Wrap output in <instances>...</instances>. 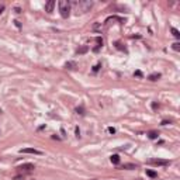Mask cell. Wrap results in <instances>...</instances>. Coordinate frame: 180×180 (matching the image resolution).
Masks as SVG:
<instances>
[{"instance_id": "cell-1", "label": "cell", "mask_w": 180, "mask_h": 180, "mask_svg": "<svg viewBox=\"0 0 180 180\" xmlns=\"http://www.w3.org/2000/svg\"><path fill=\"white\" fill-rule=\"evenodd\" d=\"M73 7H75V10L77 11V13H83V11H89L90 9H92V2H73Z\"/></svg>"}, {"instance_id": "cell-2", "label": "cell", "mask_w": 180, "mask_h": 180, "mask_svg": "<svg viewBox=\"0 0 180 180\" xmlns=\"http://www.w3.org/2000/svg\"><path fill=\"white\" fill-rule=\"evenodd\" d=\"M59 11H61V16L64 18H68L70 14V3L66 2V0H62L59 2Z\"/></svg>"}, {"instance_id": "cell-3", "label": "cell", "mask_w": 180, "mask_h": 180, "mask_svg": "<svg viewBox=\"0 0 180 180\" xmlns=\"http://www.w3.org/2000/svg\"><path fill=\"white\" fill-rule=\"evenodd\" d=\"M34 169H35V166L33 163H24L18 167V172H21V173H30Z\"/></svg>"}, {"instance_id": "cell-4", "label": "cell", "mask_w": 180, "mask_h": 180, "mask_svg": "<svg viewBox=\"0 0 180 180\" xmlns=\"http://www.w3.org/2000/svg\"><path fill=\"white\" fill-rule=\"evenodd\" d=\"M20 154H33V155H41L42 152L38 149H35V148H24V149L20 151Z\"/></svg>"}, {"instance_id": "cell-5", "label": "cell", "mask_w": 180, "mask_h": 180, "mask_svg": "<svg viewBox=\"0 0 180 180\" xmlns=\"http://www.w3.org/2000/svg\"><path fill=\"white\" fill-rule=\"evenodd\" d=\"M151 165H155V166H166V165H169V162L167 160H160V159H154V160H149Z\"/></svg>"}, {"instance_id": "cell-6", "label": "cell", "mask_w": 180, "mask_h": 180, "mask_svg": "<svg viewBox=\"0 0 180 180\" xmlns=\"http://www.w3.org/2000/svg\"><path fill=\"white\" fill-rule=\"evenodd\" d=\"M53 7H55V2H53V0H49V2L45 4V10H47L48 13H51V11L53 10Z\"/></svg>"}, {"instance_id": "cell-7", "label": "cell", "mask_w": 180, "mask_h": 180, "mask_svg": "<svg viewBox=\"0 0 180 180\" xmlns=\"http://www.w3.org/2000/svg\"><path fill=\"white\" fill-rule=\"evenodd\" d=\"M111 159V162H113L114 165H117V163H120V156H118V155H113V156L110 158Z\"/></svg>"}, {"instance_id": "cell-8", "label": "cell", "mask_w": 180, "mask_h": 180, "mask_svg": "<svg viewBox=\"0 0 180 180\" xmlns=\"http://www.w3.org/2000/svg\"><path fill=\"white\" fill-rule=\"evenodd\" d=\"M158 135H159V134H158L156 131H151V132L148 134V137H149L151 139H155V138H158Z\"/></svg>"}, {"instance_id": "cell-9", "label": "cell", "mask_w": 180, "mask_h": 180, "mask_svg": "<svg viewBox=\"0 0 180 180\" xmlns=\"http://www.w3.org/2000/svg\"><path fill=\"white\" fill-rule=\"evenodd\" d=\"M159 77H160L159 73H154V75H151V76H149V79H151V80H158Z\"/></svg>"}, {"instance_id": "cell-10", "label": "cell", "mask_w": 180, "mask_h": 180, "mask_svg": "<svg viewBox=\"0 0 180 180\" xmlns=\"http://www.w3.org/2000/svg\"><path fill=\"white\" fill-rule=\"evenodd\" d=\"M75 66H76V64H75V62H68V64H66L68 69H75Z\"/></svg>"}, {"instance_id": "cell-11", "label": "cell", "mask_w": 180, "mask_h": 180, "mask_svg": "<svg viewBox=\"0 0 180 180\" xmlns=\"http://www.w3.org/2000/svg\"><path fill=\"white\" fill-rule=\"evenodd\" d=\"M135 167H137L135 165H124L123 169H135Z\"/></svg>"}, {"instance_id": "cell-12", "label": "cell", "mask_w": 180, "mask_h": 180, "mask_svg": "<svg viewBox=\"0 0 180 180\" xmlns=\"http://www.w3.org/2000/svg\"><path fill=\"white\" fill-rule=\"evenodd\" d=\"M147 174H148V176H151V177H156V173H155V172H152V170H147Z\"/></svg>"}, {"instance_id": "cell-13", "label": "cell", "mask_w": 180, "mask_h": 180, "mask_svg": "<svg viewBox=\"0 0 180 180\" xmlns=\"http://www.w3.org/2000/svg\"><path fill=\"white\" fill-rule=\"evenodd\" d=\"M172 33H173V35H174V37H176V38H179V37H180V34H179V31H177V30H176V28H172Z\"/></svg>"}, {"instance_id": "cell-14", "label": "cell", "mask_w": 180, "mask_h": 180, "mask_svg": "<svg viewBox=\"0 0 180 180\" xmlns=\"http://www.w3.org/2000/svg\"><path fill=\"white\" fill-rule=\"evenodd\" d=\"M173 49L174 51H180V44L179 42H174L173 44Z\"/></svg>"}, {"instance_id": "cell-15", "label": "cell", "mask_w": 180, "mask_h": 180, "mask_svg": "<svg viewBox=\"0 0 180 180\" xmlns=\"http://www.w3.org/2000/svg\"><path fill=\"white\" fill-rule=\"evenodd\" d=\"M108 132H111V134H114V132H115V130H114V128H108Z\"/></svg>"}, {"instance_id": "cell-16", "label": "cell", "mask_w": 180, "mask_h": 180, "mask_svg": "<svg viewBox=\"0 0 180 180\" xmlns=\"http://www.w3.org/2000/svg\"><path fill=\"white\" fill-rule=\"evenodd\" d=\"M3 10H4V6H0V13H2Z\"/></svg>"}]
</instances>
